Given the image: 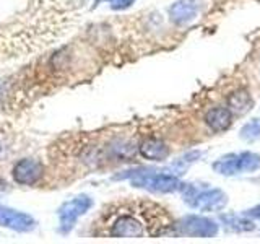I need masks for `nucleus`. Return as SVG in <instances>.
<instances>
[{
    "mask_svg": "<svg viewBox=\"0 0 260 244\" xmlns=\"http://www.w3.org/2000/svg\"><path fill=\"white\" fill-rule=\"evenodd\" d=\"M91 207H93V200H91V197H88V195H78V197L62 203L60 208L57 210L60 231L62 233L72 231V228L75 226L78 218L81 215H85Z\"/></svg>",
    "mask_w": 260,
    "mask_h": 244,
    "instance_id": "obj_5",
    "label": "nucleus"
},
{
    "mask_svg": "<svg viewBox=\"0 0 260 244\" xmlns=\"http://www.w3.org/2000/svg\"><path fill=\"white\" fill-rule=\"evenodd\" d=\"M108 2L111 4V8H114V10H125L135 0H108Z\"/></svg>",
    "mask_w": 260,
    "mask_h": 244,
    "instance_id": "obj_15",
    "label": "nucleus"
},
{
    "mask_svg": "<svg viewBox=\"0 0 260 244\" xmlns=\"http://www.w3.org/2000/svg\"><path fill=\"white\" fill-rule=\"evenodd\" d=\"M173 226L174 218L159 203L125 200L103 210L94 233L109 238H156L166 234Z\"/></svg>",
    "mask_w": 260,
    "mask_h": 244,
    "instance_id": "obj_1",
    "label": "nucleus"
},
{
    "mask_svg": "<svg viewBox=\"0 0 260 244\" xmlns=\"http://www.w3.org/2000/svg\"><path fill=\"white\" fill-rule=\"evenodd\" d=\"M213 169L218 174H223V176L254 173V171L260 169V155L252 153V151L224 155V157H221L218 161L213 163Z\"/></svg>",
    "mask_w": 260,
    "mask_h": 244,
    "instance_id": "obj_3",
    "label": "nucleus"
},
{
    "mask_svg": "<svg viewBox=\"0 0 260 244\" xmlns=\"http://www.w3.org/2000/svg\"><path fill=\"white\" fill-rule=\"evenodd\" d=\"M0 226L10 228V230L20 231V233H28L36 226L35 218L23 211L8 208L5 205H0Z\"/></svg>",
    "mask_w": 260,
    "mask_h": 244,
    "instance_id": "obj_8",
    "label": "nucleus"
},
{
    "mask_svg": "<svg viewBox=\"0 0 260 244\" xmlns=\"http://www.w3.org/2000/svg\"><path fill=\"white\" fill-rule=\"evenodd\" d=\"M205 120L211 130H215V132H223V130H226L231 126L233 112L230 111L228 106L226 108L224 106H218V108H213L207 112Z\"/></svg>",
    "mask_w": 260,
    "mask_h": 244,
    "instance_id": "obj_10",
    "label": "nucleus"
},
{
    "mask_svg": "<svg viewBox=\"0 0 260 244\" xmlns=\"http://www.w3.org/2000/svg\"><path fill=\"white\" fill-rule=\"evenodd\" d=\"M241 137L244 140H255V138L260 137V120L254 119L250 120L249 124H246L241 130Z\"/></svg>",
    "mask_w": 260,
    "mask_h": 244,
    "instance_id": "obj_14",
    "label": "nucleus"
},
{
    "mask_svg": "<svg viewBox=\"0 0 260 244\" xmlns=\"http://www.w3.org/2000/svg\"><path fill=\"white\" fill-rule=\"evenodd\" d=\"M130 182L135 187H142V189L151 192H161V194L174 192L181 187V182H179V179L176 176L166 173H151V171L135 173L130 177Z\"/></svg>",
    "mask_w": 260,
    "mask_h": 244,
    "instance_id": "obj_4",
    "label": "nucleus"
},
{
    "mask_svg": "<svg viewBox=\"0 0 260 244\" xmlns=\"http://www.w3.org/2000/svg\"><path fill=\"white\" fill-rule=\"evenodd\" d=\"M44 174V168L39 160L35 158H23L15 163L12 169L13 181L21 186H35L41 181Z\"/></svg>",
    "mask_w": 260,
    "mask_h": 244,
    "instance_id": "obj_6",
    "label": "nucleus"
},
{
    "mask_svg": "<svg viewBox=\"0 0 260 244\" xmlns=\"http://www.w3.org/2000/svg\"><path fill=\"white\" fill-rule=\"evenodd\" d=\"M179 230L187 236H193V238H211L218 233V225L207 217L187 215L179 223Z\"/></svg>",
    "mask_w": 260,
    "mask_h": 244,
    "instance_id": "obj_7",
    "label": "nucleus"
},
{
    "mask_svg": "<svg viewBox=\"0 0 260 244\" xmlns=\"http://www.w3.org/2000/svg\"><path fill=\"white\" fill-rule=\"evenodd\" d=\"M184 200L192 208L202 211H219L226 207L228 197L219 189H197L192 184H187L182 191Z\"/></svg>",
    "mask_w": 260,
    "mask_h": 244,
    "instance_id": "obj_2",
    "label": "nucleus"
},
{
    "mask_svg": "<svg viewBox=\"0 0 260 244\" xmlns=\"http://www.w3.org/2000/svg\"><path fill=\"white\" fill-rule=\"evenodd\" d=\"M228 108H230L233 114H238V116L246 114L252 108V98L246 89H238V92L230 95V98H228Z\"/></svg>",
    "mask_w": 260,
    "mask_h": 244,
    "instance_id": "obj_12",
    "label": "nucleus"
},
{
    "mask_svg": "<svg viewBox=\"0 0 260 244\" xmlns=\"http://www.w3.org/2000/svg\"><path fill=\"white\" fill-rule=\"evenodd\" d=\"M140 151L146 160H153V161H161L168 158L169 155L168 145L158 140V138H148V140H145L140 146Z\"/></svg>",
    "mask_w": 260,
    "mask_h": 244,
    "instance_id": "obj_11",
    "label": "nucleus"
},
{
    "mask_svg": "<svg viewBox=\"0 0 260 244\" xmlns=\"http://www.w3.org/2000/svg\"><path fill=\"white\" fill-rule=\"evenodd\" d=\"M223 222L236 231H249L254 230V223L249 222V220L238 218V217H223Z\"/></svg>",
    "mask_w": 260,
    "mask_h": 244,
    "instance_id": "obj_13",
    "label": "nucleus"
},
{
    "mask_svg": "<svg viewBox=\"0 0 260 244\" xmlns=\"http://www.w3.org/2000/svg\"><path fill=\"white\" fill-rule=\"evenodd\" d=\"M199 12V0H177L176 4L171 5L169 16L171 21L176 24H187L195 20Z\"/></svg>",
    "mask_w": 260,
    "mask_h": 244,
    "instance_id": "obj_9",
    "label": "nucleus"
},
{
    "mask_svg": "<svg viewBox=\"0 0 260 244\" xmlns=\"http://www.w3.org/2000/svg\"><path fill=\"white\" fill-rule=\"evenodd\" d=\"M249 215H252L254 218H260V205H257L255 208L249 210Z\"/></svg>",
    "mask_w": 260,
    "mask_h": 244,
    "instance_id": "obj_16",
    "label": "nucleus"
}]
</instances>
